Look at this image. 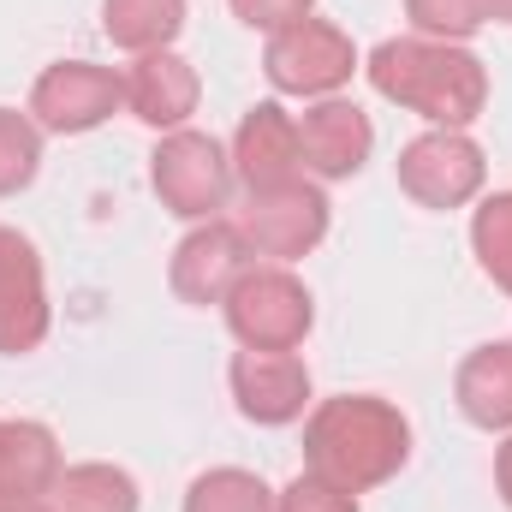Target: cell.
Returning <instances> with one entry per match:
<instances>
[{
    "label": "cell",
    "instance_id": "obj_2",
    "mask_svg": "<svg viewBox=\"0 0 512 512\" xmlns=\"http://www.w3.org/2000/svg\"><path fill=\"white\" fill-rule=\"evenodd\" d=\"M370 90L429 120V126H447V131H465L483 102H489V72L483 60L465 48V42H429V36H393L370 54Z\"/></svg>",
    "mask_w": 512,
    "mask_h": 512
},
{
    "label": "cell",
    "instance_id": "obj_13",
    "mask_svg": "<svg viewBox=\"0 0 512 512\" xmlns=\"http://www.w3.org/2000/svg\"><path fill=\"white\" fill-rule=\"evenodd\" d=\"M120 78H126V108L143 120V126L179 131L191 114H197V96H203V84H197V66H191L185 54H173V48L137 54Z\"/></svg>",
    "mask_w": 512,
    "mask_h": 512
},
{
    "label": "cell",
    "instance_id": "obj_9",
    "mask_svg": "<svg viewBox=\"0 0 512 512\" xmlns=\"http://www.w3.org/2000/svg\"><path fill=\"white\" fill-rule=\"evenodd\" d=\"M48 280L42 256L18 227H0V358H24L48 340Z\"/></svg>",
    "mask_w": 512,
    "mask_h": 512
},
{
    "label": "cell",
    "instance_id": "obj_27",
    "mask_svg": "<svg viewBox=\"0 0 512 512\" xmlns=\"http://www.w3.org/2000/svg\"><path fill=\"white\" fill-rule=\"evenodd\" d=\"M6 512H54L48 501H24V507H6Z\"/></svg>",
    "mask_w": 512,
    "mask_h": 512
},
{
    "label": "cell",
    "instance_id": "obj_5",
    "mask_svg": "<svg viewBox=\"0 0 512 512\" xmlns=\"http://www.w3.org/2000/svg\"><path fill=\"white\" fill-rule=\"evenodd\" d=\"M262 72H268V84L280 90V96H334V90H346L352 84V72H358V48H352V36L340 30V24H328V18H298V24H286V30H274L268 36V48H262Z\"/></svg>",
    "mask_w": 512,
    "mask_h": 512
},
{
    "label": "cell",
    "instance_id": "obj_11",
    "mask_svg": "<svg viewBox=\"0 0 512 512\" xmlns=\"http://www.w3.org/2000/svg\"><path fill=\"white\" fill-rule=\"evenodd\" d=\"M227 382H233V399H239V417H251L262 429L298 423L304 405H310V370H304L298 352H239Z\"/></svg>",
    "mask_w": 512,
    "mask_h": 512
},
{
    "label": "cell",
    "instance_id": "obj_18",
    "mask_svg": "<svg viewBox=\"0 0 512 512\" xmlns=\"http://www.w3.org/2000/svg\"><path fill=\"white\" fill-rule=\"evenodd\" d=\"M54 512H137V483L120 465H66L60 483L48 489Z\"/></svg>",
    "mask_w": 512,
    "mask_h": 512
},
{
    "label": "cell",
    "instance_id": "obj_16",
    "mask_svg": "<svg viewBox=\"0 0 512 512\" xmlns=\"http://www.w3.org/2000/svg\"><path fill=\"white\" fill-rule=\"evenodd\" d=\"M453 399H459L465 423H477L489 435H507L512 429V340L477 346L459 364V376H453Z\"/></svg>",
    "mask_w": 512,
    "mask_h": 512
},
{
    "label": "cell",
    "instance_id": "obj_14",
    "mask_svg": "<svg viewBox=\"0 0 512 512\" xmlns=\"http://www.w3.org/2000/svg\"><path fill=\"white\" fill-rule=\"evenodd\" d=\"M298 167H304L298 120L280 102H256L251 114L239 120V137H233V173L245 179V191H268V185L298 179Z\"/></svg>",
    "mask_w": 512,
    "mask_h": 512
},
{
    "label": "cell",
    "instance_id": "obj_8",
    "mask_svg": "<svg viewBox=\"0 0 512 512\" xmlns=\"http://www.w3.org/2000/svg\"><path fill=\"white\" fill-rule=\"evenodd\" d=\"M483 179H489V161L465 131L435 126L399 149V191L417 209H465L483 191Z\"/></svg>",
    "mask_w": 512,
    "mask_h": 512
},
{
    "label": "cell",
    "instance_id": "obj_22",
    "mask_svg": "<svg viewBox=\"0 0 512 512\" xmlns=\"http://www.w3.org/2000/svg\"><path fill=\"white\" fill-rule=\"evenodd\" d=\"M405 18L429 42H471L489 24V0H405Z\"/></svg>",
    "mask_w": 512,
    "mask_h": 512
},
{
    "label": "cell",
    "instance_id": "obj_3",
    "mask_svg": "<svg viewBox=\"0 0 512 512\" xmlns=\"http://www.w3.org/2000/svg\"><path fill=\"white\" fill-rule=\"evenodd\" d=\"M221 310H227V328L245 352H298L304 334L316 328L310 286L286 262H262V268L251 262L233 280V292L221 298Z\"/></svg>",
    "mask_w": 512,
    "mask_h": 512
},
{
    "label": "cell",
    "instance_id": "obj_20",
    "mask_svg": "<svg viewBox=\"0 0 512 512\" xmlns=\"http://www.w3.org/2000/svg\"><path fill=\"white\" fill-rule=\"evenodd\" d=\"M471 251L483 262V274L512 298V191H495V197L471 215Z\"/></svg>",
    "mask_w": 512,
    "mask_h": 512
},
{
    "label": "cell",
    "instance_id": "obj_6",
    "mask_svg": "<svg viewBox=\"0 0 512 512\" xmlns=\"http://www.w3.org/2000/svg\"><path fill=\"white\" fill-rule=\"evenodd\" d=\"M239 239L251 256L268 262H298L328 239V197L322 185L310 179H286V185H268V191H245V209H239Z\"/></svg>",
    "mask_w": 512,
    "mask_h": 512
},
{
    "label": "cell",
    "instance_id": "obj_23",
    "mask_svg": "<svg viewBox=\"0 0 512 512\" xmlns=\"http://www.w3.org/2000/svg\"><path fill=\"white\" fill-rule=\"evenodd\" d=\"M274 512H358V495L334 489V483L316 477V471H298V477L274 495Z\"/></svg>",
    "mask_w": 512,
    "mask_h": 512
},
{
    "label": "cell",
    "instance_id": "obj_21",
    "mask_svg": "<svg viewBox=\"0 0 512 512\" xmlns=\"http://www.w3.org/2000/svg\"><path fill=\"white\" fill-rule=\"evenodd\" d=\"M42 167V126L18 108H0V197H18Z\"/></svg>",
    "mask_w": 512,
    "mask_h": 512
},
{
    "label": "cell",
    "instance_id": "obj_12",
    "mask_svg": "<svg viewBox=\"0 0 512 512\" xmlns=\"http://www.w3.org/2000/svg\"><path fill=\"white\" fill-rule=\"evenodd\" d=\"M376 149V126L358 102H340V96H322L316 108H304L298 120V155H304V173L316 179H352Z\"/></svg>",
    "mask_w": 512,
    "mask_h": 512
},
{
    "label": "cell",
    "instance_id": "obj_24",
    "mask_svg": "<svg viewBox=\"0 0 512 512\" xmlns=\"http://www.w3.org/2000/svg\"><path fill=\"white\" fill-rule=\"evenodd\" d=\"M227 6H233L239 24H251V30H262V36H274V30H286V24L310 18L316 0H227Z\"/></svg>",
    "mask_w": 512,
    "mask_h": 512
},
{
    "label": "cell",
    "instance_id": "obj_26",
    "mask_svg": "<svg viewBox=\"0 0 512 512\" xmlns=\"http://www.w3.org/2000/svg\"><path fill=\"white\" fill-rule=\"evenodd\" d=\"M489 18L495 24H512V0H489Z\"/></svg>",
    "mask_w": 512,
    "mask_h": 512
},
{
    "label": "cell",
    "instance_id": "obj_25",
    "mask_svg": "<svg viewBox=\"0 0 512 512\" xmlns=\"http://www.w3.org/2000/svg\"><path fill=\"white\" fill-rule=\"evenodd\" d=\"M495 489H501V501L512 507V435H507V447L495 453Z\"/></svg>",
    "mask_w": 512,
    "mask_h": 512
},
{
    "label": "cell",
    "instance_id": "obj_15",
    "mask_svg": "<svg viewBox=\"0 0 512 512\" xmlns=\"http://www.w3.org/2000/svg\"><path fill=\"white\" fill-rule=\"evenodd\" d=\"M60 441L48 423L36 417H12L0 423V507H24V501H48V489L60 483Z\"/></svg>",
    "mask_w": 512,
    "mask_h": 512
},
{
    "label": "cell",
    "instance_id": "obj_1",
    "mask_svg": "<svg viewBox=\"0 0 512 512\" xmlns=\"http://www.w3.org/2000/svg\"><path fill=\"white\" fill-rule=\"evenodd\" d=\"M411 459V423L376 393H334L304 417V471L328 477L346 495L382 489Z\"/></svg>",
    "mask_w": 512,
    "mask_h": 512
},
{
    "label": "cell",
    "instance_id": "obj_4",
    "mask_svg": "<svg viewBox=\"0 0 512 512\" xmlns=\"http://www.w3.org/2000/svg\"><path fill=\"white\" fill-rule=\"evenodd\" d=\"M233 155L209 137V131H167L161 143H155V155H149V185H155V197H161V209L167 215H179V221H215L221 209H227V197H233Z\"/></svg>",
    "mask_w": 512,
    "mask_h": 512
},
{
    "label": "cell",
    "instance_id": "obj_28",
    "mask_svg": "<svg viewBox=\"0 0 512 512\" xmlns=\"http://www.w3.org/2000/svg\"><path fill=\"white\" fill-rule=\"evenodd\" d=\"M0 512H6V507H0Z\"/></svg>",
    "mask_w": 512,
    "mask_h": 512
},
{
    "label": "cell",
    "instance_id": "obj_10",
    "mask_svg": "<svg viewBox=\"0 0 512 512\" xmlns=\"http://www.w3.org/2000/svg\"><path fill=\"white\" fill-rule=\"evenodd\" d=\"M245 268H251V251H245V239H239L233 221H197L179 239L173 262H167V286H173V298L209 310V304H221L233 292V280Z\"/></svg>",
    "mask_w": 512,
    "mask_h": 512
},
{
    "label": "cell",
    "instance_id": "obj_19",
    "mask_svg": "<svg viewBox=\"0 0 512 512\" xmlns=\"http://www.w3.org/2000/svg\"><path fill=\"white\" fill-rule=\"evenodd\" d=\"M185 512H274V489L256 471L221 465V471H203L185 489Z\"/></svg>",
    "mask_w": 512,
    "mask_h": 512
},
{
    "label": "cell",
    "instance_id": "obj_7",
    "mask_svg": "<svg viewBox=\"0 0 512 512\" xmlns=\"http://www.w3.org/2000/svg\"><path fill=\"white\" fill-rule=\"evenodd\" d=\"M126 108V78L96 60H54L30 84V120L54 137H84Z\"/></svg>",
    "mask_w": 512,
    "mask_h": 512
},
{
    "label": "cell",
    "instance_id": "obj_17",
    "mask_svg": "<svg viewBox=\"0 0 512 512\" xmlns=\"http://www.w3.org/2000/svg\"><path fill=\"white\" fill-rule=\"evenodd\" d=\"M102 30L126 54L173 48V36L185 30V0H102Z\"/></svg>",
    "mask_w": 512,
    "mask_h": 512
}]
</instances>
